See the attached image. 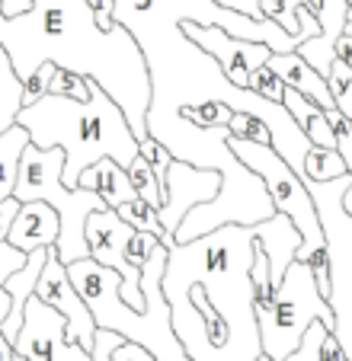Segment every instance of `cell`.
Masks as SVG:
<instances>
[{
	"instance_id": "obj_45",
	"label": "cell",
	"mask_w": 352,
	"mask_h": 361,
	"mask_svg": "<svg viewBox=\"0 0 352 361\" xmlns=\"http://www.w3.org/2000/svg\"><path fill=\"white\" fill-rule=\"evenodd\" d=\"M141 361H157V358H154V355L148 352V348H144V358H141Z\"/></svg>"
},
{
	"instance_id": "obj_11",
	"label": "cell",
	"mask_w": 352,
	"mask_h": 361,
	"mask_svg": "<svg viewBox=\"0 0 352 361\" xmlns=\"http://www.w3.org/2000/svg\"><path fill=\"white\" fill-rule=\"evenodd\" d=\"M183 32L189 35L196 45H202L221 71L230 77V83L247 87L250 74L257 68H263L272 58V48L263 42H250V39H237V35L224 32L221 26H199V23H183Z\"/></svg>"
},
{
	"instance_id": "obj_36",
	"label": "cell",
	"mask_w": 352,
	"mask_h": 361,
	"mask_svg": "<svg viewBox=\"0 0 352 361\" xmlns=\"http://www.w3.org/2000/svg\"><path fill=\"white\" fill-rule=\"evenodd\" d=\"M20 208H23V202L16 195H10V198H4V202H0V240L10 237V227H13Z\"/></svg>"
},
{
	"instance_id": "obj_30",
	"label": "cell",
	"mask_w": 352,
	"mask_h": 361,
	"mask_svg": "<svg viewBox=\"0 0 352 361\" xmlns=\"http://www.w3.org/2000/svg\"><path fill=\"white\" fill-rule=\"evenodd\" d=\"M305 135L311 137L314 147H327V150H336V128H333V122L327 118V109H317L311 118L305 122Z\"/></svg>"
},
{
	"instance_id": "obj_42",
	"label": "cell",
	"mask_w": 352,
	"mask_h": 361,
	"mask_svg": "<svg viewBox=\"0 0 352 361\" xmlns=\"http://www.w3.org/2000/svg\"><path fill=\"white\" fill-rule=\"evenodd\" d=\"M16 358V348H13V342L7 339V336L0 333V361H13Z\"/></svg>"
},
{
	"instance_id": "obj_23",
	"label": "cell",
	"mask_w": 352,
	"mask_h": 361,
	"mask_svg": "<svg viewBox=\"0 0 352 361\" xmlns=\"http://www.w3.org/2000/svg\"><path fill=\"white\" fill-rule=\"evenodd\" d=\"M301 4H305V0H259V10H263L266 20L278 23L285 32L298 35L301 42H307V32H305V26H301V20H298Z\"/></svg>"
},
{
	"instance_id": "obj_44",
	"label": "cell",
	"mask_w": 352,
	"mask_h": 361,
	"mask_svg": "<svg viewBox=\"0 0 352 361\" xmlns=\"http://www.w3.org/2000/svg\"><path fill=\"white\" fill-rule=\"evenodd\" d=\"M343 204H346V212L352 214V185H349V189H346V195H343Z\"/></svg>"
},
{
	"instance_id": "obj_2",
	"label": "cell",
	"mask_w": 352,
	"mask_h": 361,
	"mask_svg": "<svg viewBox=\"0 0 352 361\" xmlns=\"http://www.w3.org/2000/svg\"><path fill=\"white\" fill-rule=\"evenodd\" d=\"M257 233L224 224L192 243H173L163 272L173 333L192 361H257L263 355L250 266Z\"/></svg>"
},
{
	"instance_id": "obj_33",
	"label": "cell",
	"mask_w": 352,
	"mask_h": 361,
	"mask_svg": "<svg viewBox=\"0 0 352 361\" xmlns=\"http://www.w3.org/2000/svg\"><path fill=\"white\" fill-rule=\"evenodd\" d=\"M26 259H29V252L16 250L10 240H0V288L10 281V275L26 266Z\"/></svg>"
},
{
	"instance_id": "obj_43",
	"label": "cell",
	"mask_w": 352,
	"mask_h": 361,
	"mask_svg": "<svg viewBox=\"0 0 352 361\" xmlns=\"http://www.w3.org/2000/svg\"><path fill=\"white\" fill-rule=\"evenodd\" d=\"M7 314H10V294L7 288H0V323L7 320Z\"/></svg>"
},
{
	"instance_id": "obj_10",
	"label": "cell",
	"mask_w": 352,
	"mask_h": 361,
	"mask_svg": "<svg viewBox=\"0 0 352 361\" xmlns=\"http://www.w3.org/2000/svg\"><path fill=\"white\" fill-rule=\"evenodd\" d=\"M35 298H42L48 307H54L58 314L68 320V336L74 342H81L87 352H93V342H96V320H93V310L87 307L83 294L77 291L74 279H71L68 266L58 259V250L48 252L45 269L39 275V285H35Z\"/></svg>"
},
{
	"instance_id": "obj_29",
	"label": "cell",
	"mask_w": 352,
	"mask_h": 361,
	"mask_svg": "<svg viewBox=\"0 0 352 361\" xmlns=\"http://www.w3.org/2000/svg\"><path fill=\"white\" fill-rule=\"evenodd\" d=\"M230 135L247 137V141H257V144H272V131L266 122H259L257 116H247V112H234V118L228 122Z\"/></svg>"
},
{
	"instance_id": "obj_9",
	"label": "cell",
	"mask_w": 352,
	"mask_h": 361,
	"mask_svg": "<svg viewBox=\"0 0 352 361\" xmlns=\"http://www.w3.org/2000/svg\"><path fill=\"white\" fill-rule=\"evenodd\" d=\"M135 233V227L129 221L119 218L115 208H100L87 218V246L100 266H109L122 275V300L135 310H144V288H141V269H135L125 259L129 240Z\"/></svg>"
},
{
	"instance_id": "obj_47",
	"label": "cell",
	"mask_w": 352,
	"mask_h": 361,
	"mask_svg": "<svg viewBox=\"0 0 352 361\" xmlns=\"http://www.w3.org/2000/svg\"><path fill=\"white\" fill-rule=\"evenodd\" d=\"M346 4H349V23H352V0H346Z\"/></svg>"
},
{
	"instance_id": "obj_46",
	"label": "cell",
	"mask_w": 352,
	"mask_h": 361,
	"mask_svg": "<svg viewBox=\"0 0 352 361\" xmlns=\"http://www.w3.org/2000/svg\"><path fill=\"white\" fill-rule=\"evenodd\" d=\"M257 361H276V358H272V355H266V352H263V355H259Z\"/></svg>"
},
{
	"instance_id": "obj_21",
	"label": "cell",
	"mask_w": 352,
	"mask_h": 361,
	"mask_svg": "<svg viewBox=\"0 0 352 361\" xmlns=\"http://www.w3.org/2000/svg\"><path fill=\"white\" fill-rule=\"evenodd\" d=\"M343 173H352V170L339 150H327V147L307 150V157H305V179L307 183H330V179H339Z\"/></svg>"
},
{
	"instance_id": "obj_5",
	"label": "cell",
	"mask_w": 352,
	"mask_h": 361,
	"mask_svg": "<svg viewBox=\"0 0 352 361\" xmlns=\"http://www.w3.org/2000/svg\"><path fill=\"white\" fill-rule=\"evenodd\" d=\"M20 202H48L61 218V237L54 243L58 259L64 266L77 259H87V218L100 208H109L93 189H68L64 185V150L61 147H35L29 144L23 154L16 192Z\"/></svg>"
},
{
	"instance_id": "obj_34",
	"label": "cell",
	"mask_w": 352,
	"mask_h": 361,
	"mask_svg": "<svg viewBox=\"0 0 352 361\" xmlns=\"http://www.w3.org/2000/svg\"><path fill=\"white\" fill-rule=\"evenodd\" d=\"M333 314H336V326H333V336L339 339V345L346 348V355H349V361H352V304L336 307Z\"/></svg>"
},
{
	"instance_id": "obj_13",
	"label": "cell",
	"mask_w": 352,
	"mask_h": 361,
	"mask_svg": "<svg viewBox=\"0 0 352 361\" xmlns=\"http://www.w3.org/2000/svg\"><path fill=\"white\" fill-rule=\"evenodd\" d=\"M253 233H257V246L269 256V269H272V281H276V288L282 285L285 272H288V266L295 262V256H298L301 250V233L298 227L291 224L288 214L276 212L269 221H259V224H253Z\"/></svg>"
},
{
	"instance_id": "obj_40",
	"label": "cell",
	"mask_w": 352,
	"mask_h": 361,
	"mask_svg": "<svg viewBox=\"0 0 352 361\" xmlns=\"http://www.w3.org/2000/svg\"><path fill=\"white\" fill-rule=\"evenodd\" d=\"M33 7V0H0V16H20Z\"/></svg>"
},
{
	"instance_id": "obj_15",
	"label": "cell",
	"mask_w": 352,
	"mask_h": 361,
	"mask_svg": "<svg viewBox=\"0 0 352 361\" xmlns=\"http://www.w3.org/2000/svg\"><path fill=\"white\" fill-rule=\"evenodd\" d=\"M52 250L54 246H39V250H33L29 252V259H26V266H23L20 272L10 275V281L4 285L7 288V294H10V314H7V320L0 323V333L7 336L10 342H16V336H20L23 317H26V304H29V298L35 294L39 275H42V269H45V259H48V252Z\"/></svg>"
},
{
	"instance_id": "obj_20",
	"label": "cell",
	"mask_w": 352,
	"mask_h": 361,
	"mask_svg": "<svg viewBox=\"0 0 352 361\" xmlns=\"http://www.w3.org/2000/svg\"><path fill=\"white\" fill-rule=\"evenodd\" d=\"M115 212H119V218H122V221H129V224L135 227V231H148V233H154V237L160 240V243L167 246V250L176 243L173 233H167V227L160 224V212H157L154 204L144 202V198H131V202L119 204Z\"/></svg>"
},
{
	"instance_id": "obj_28",
	"label": "cell",
	"mask_w": 352,
	"mask_h": 361,
	"mask_svg": "<svg viewBox=\"0 0 352 361\" xmlns=\"http://www.w3.org/2000/svg\"><path fill=\"white\" fill-rule=\"evenodd\" d=\"M247 90H253V93L266 96V99H272V102H282V96H285V80L269 68V64H263V68H257V71L250 74V80H247Z\"/></svg>"
},
{
	"instance_id": "obj_41",
	"label": "cell",
	"mask_w": 352,
	"mask_h": 361,
	"mask_svg": "<svg viewBox=\"0 0 352 361\" xmlns=\"http://www.w3.org/2000/svg\"><path fill=\"white\" fill-rule=\"evenodd\" d=\"M336 58H343V61L352 68V35H349V32L339 35V42H336Z\"/></svg>"
},
{
	"instance_id": "obj_8",
	"label": "cell",
	"mask_w": 352,
	"mask_h": 361,
	"mask_svg": "<svg viewBox=\"0 0 352 361\" xmlns=\"http://www.w3.org/2000/svg\"><path fill=\"white\" fill-rule=\"evenodd\" d=\"M13 348L26 361H93V352L68 336V320L35 294L26 304L23 329Z\"/></svg>"
},
{
	"instance_id": "obj_38",
	"label": "cell",
	"mask_w": 352,
	"mask_h": 361,
	"mask_svg": "<svg viewBox=\"0 0 352 361\" xmlns=\"http://www.w3.org/2000/svg\"><path fill=\"white\" fill-rule=\"evenodd\" d=\"M215 4H221L228 10H237V13H247L253 20H266L263 10H259V0H215Z\"/></svg>"
},
{
	"instance_id": "obj_17",
	"label": "cell",
	"mask_w": 352,
	"mask_h": 361,
	"mask_svg": "<svg viewBox=\"0 0 352 361\" xmlns=\"http://www.w3.org/2000/svg\"><path fill=\"white\" fill-rule=\"evenodd\" d=\"M81 185L83 189H93L109 208H119V204L138 198L129 170L112 157H102V160H96L93 166H87V170L81 173Z\"/></svg>"
},
{
	"instance_id": "obj_35",
	"label": "cell",
	"mask_w": 352,
	"mask_h": 361,
	"mask_svg": "<svg viewBox=\"0 0 352 361\" xmlns=\"http://www.w3.org/2000/svg\"><path fill=\"white\" fill-rule=\"evenodd\" d=\"M125 342V336L112 333V329H96V342H93V361H112V352Z\"/></svg>"
},
{
	"instance_id": "obj_1",
	"label": "cell",
	"mask_w": 352,
	"mask_h": 361,
	"mask_svg": "<svg viewBox=\"0 0 352 361\" xmlns=\"http://www.w3.org/2000/svg\"><path fill=\"white\" fill-rule=\"evenodd\" d=\"M115 23H122L135 35L148 61L151 87H154L148 122L180 116L183 106L221 99L234 112L257 116L259 122L269 125L272 147L278 150V157H285L291 170L305 176V157L314 147L305 128L291 118L282 102H272L253 90L230 83L221 64L183 32V23L221 26L237 39L263 42L272 51H298V35L285 32L272 20H253L247 13L228 10L215 0H115Z\"/></svg>"
},
{
	"instance_id": "obj_37",
	"label": "cell",
	"mask_w": 352,
	"mask_h": 361,
	"mask_svg": "<svg viewBox=\"0 0 352 361\" xmlns=\"http://www.w3.org/2000/svg\"><path fill=\"white\" fill-rule=\"evenodd\" d=\"M93 7V16L102 29H112L115 26V0H87Z\"/></svg>"
},
{
	"instance_id": "obj_25",
	"label": "cell",
	"mask_w": 352,
	"mask_h": 361,
	"mask_svg": "<svg viewBox=\"0 0 352 361\" xmlns=\"http://www.w3.org/2000/svg\"><path fill=\"white\" fill-rule=\"evenodd\" d=\"M327 83H330L336 109H343L346 116L352 118V68L343 61V58L333 61V71H330V77H327Z\"/></svg>"
},
{
	"instance_id": "obj_39",
	"label": "cell",
	"mask_w": 352,
	"mask_h": 361,
	"mask_svg": "<svg viewBox=\"0 0 352 361\" xmlns=\"http://www.w3.org/2000/svg\"><path fill=\"white\" fill-rule=\"evenodd\" d=\"M320 361H349V355H346V348L339 345L336 336H327L324 339V348H320Z\"/></svg>"
},
{
	"instance_id": "obj_24",
	"label": "cell",
	"mask_w": 352,
	"mask_h": 361,
	"mask_svg": "<svg viewBox=\"0 0 352 361\" xmlns=\"http://www.w3.org/2000/svg\"><path fill=\"white\" fill-rule=\"evenodd\" d=\"M129 176H131V185H135L138 198H144V202L154 204L157 212H160V208H163V189H160V183H157V176H154V170H151V164L141 157V150H138L135 164L129 166Z\"/></svg>"
},
{
	"instance_id": "obj_3",
	"label": "cell",
	"mask_w": 352,
	"mask_h": 361,
	"mask_svg": "<svg viewBox=\"0 0 352 361\" xmlns=\"http://www.w3.org/2000/svg\"><path fill=\"white\" fill-rule=\"evenodd\" d=\"M0 45L20 80H29L45 61L96 80L122 106L138 141L148 137L154 87L144 51L122 23L102 29L87 0H33L26 13L0 16Z\"/></svg>"
},
{
	"instance_id": "obj_31",
	"label": "cell",
	"mask_w": 352,
	"mask_h": 361,
	"mask_svg": "<svg viewBox=\"0 0 352 361\" xmlns=\"http://www.w3.org/2000/svg\"><path fill=\"white\" fill-rule=\"evenodd\" d=\"M54 71H58V64L45 61L42 68H35V74L29 80H23V106H33L35 99H42L48 93V83H52Z\"/></svg>"
},
{
	"instance_id": "obj_26",
	"label": "cell",
	"mask_w": 352,
	"mask_h": 361,
	"mask_svg": "<svg viewBox=\"0 0 352 361\" xmlns=\"http://www.w3.org/2000/svg\"><path fill=\"white\" fill-rule=\"evenodd\" d=\"M48 93L54 96H68V99H90V77L77 74V71H64L58 68L52 77V83H48Z\"/></svg>"
},
{
	"instance_id": "obj_14",
	"label": "cell",
	"mask_w": 352,
	"mask_h": 361,
	"mask_svg": "<svg viewBox=\"0 0 352 361\" xmlns=\"http://www.w3.org/2000/svg\"><path fill=\"white\" fill-rule=\"evenodd\" d=\"M61 237V218L48 202H23L13 227H10V243L23 252H33L39 246H54Z\"/></svg>"
},
{
	"instance_id": "obj_6",
	"label": "cell",
	"mask_w": 352,
	"mask_h": 361,
	"mask_svg": "<svg viewBox=\"0 0 352 361\" xmlns=\"http://www.w3.org/2000/svg\"><path fill=\"white\" fill-rule=\"evenodd\" d=\"M259 336H263V352L272 355L276 361H285L295 348L301 345L307 326L314 320H324L327 326H336V314H333L330 300L317 291V281L307 262L295 259L285 272L282 285L276 291V304L269 314L257 317Z\"/></svg>"
},
{
	"instance_id": "obj_7",
	"label": "cell",
	"mask_w": 352,
	"mask_h": 361,
	"mask_svg": "<svg viewBox=\"0 0 352 361\" xmlns=\"http://www.w3.org/2000/svg\"><path fill=\"white\" fill-rule=\"evenodd\" d=\"M228 144L253 173L263 176L276 212L288 214L291 224L298 227L305 243H301L295 259L307 262L311 252L324 250L327 237H324V227H320V214H317V204H314V195H311V189H307V179L291 170V166L285 164V157H278V150L272 147V144H257V141H247V137H237V135H230Z\"/></svg>"
},
{
	"instance_id": "obj_12",
	"label": "cell",
	"mask_w": 352,
	"mask_h": 361,
	"mask_svg": "<svg viewBox=\"0 0 352 361\" xmlns=\"http://www.w3.org/2000/svg\"><path fill=\"white\" fill-rule=\"evenodd\" d=\"M221 192V173L202 170L186 160H173L167 173V189H163V208H160V224L167 233H176V227L183 224V218L199 208V204L211 202Z\"/></svg>"
},
{
	"instance_id": "obj_4",
	"label": "cell",
	"mask_w": 352,
	"mask_h": 361,
	"mask_svg": "<svg viewBox=\"0 0 352 361\" xmlns=\"http://www.w3.org/2000/svg\"><path fill=\"white\" fill-rule=\"evenodd\" d=\"M16 122L29 131L35 147L64 150V185L77 189L81 173L96 160L112 157L129 170L135 164L141 141L135 137L122 106L96 80H90V99L45 93L33 106H23Z\"/></svg>"
},
{
	"instance_id": "obj_32",
	"label": "cell",
	"mask_w": 352,
	"mask_h": 361,
	"mask_svg": "<svg viewBox=\"0 0 352 361\" xmlns=\"http://www.w3.org/2000/svg\"><path fill=\"white\" fill-rule=\"evenodd\" d=\"M160 246V240L154 237V233H148V231H135L131 233V240H129V250H125V259L131 262L135 269H141L144 262H148V256Z\"/></svg>"
},
{
	"instance_id": "obj_16",
	"label": "cell",
	"mask_w": 352,
	"mask_h": 361,
	"mask_svg": "<svg viewBox=\"0 0 352 361\" xmlns=\"http://www.w3.org/2000/svg\"><path fill=\"white\" fill-rule=\"evenodd\" d=\"M266 64L282 77L285 87L305 93L307 99L317 102L320 109H333V106H336V102H333V93H330V83H327L324 77H320L317 71L298 55V51H272V58Z\"/></svg>"
},
{
	"instance_id": "obj_27",
	"label": "cell",
	"mask_w": 352,
	"mask_h": 361,
	"mask_svg": "<svg viewBox=\"0 0 352 361\" xmlns=\"http://www.w3.org/2000/svg\"><path fill=\"white\" fill-rule=\"evenodd\" d=\"M333 329L327 326L324 320H314L311 326H307L305 339H301V345L295 348V352L288 355L285 361H320V348H324V339L330 336Z\"/></svg>"
},
{
	"instance_id": "obj_18",
	"label": "cell",
	"mask_w": 352,
	"mask_h": 361,
	"mask_svg": "<svg viewBox=\"0 0 352 361\" xmlns=\"http://www.w3.org/2000/svg\"><path fill=\"white\" fill-rule=\"evenodd\" d=\"M29 144H33V137H29V131L23 128L20 122H13L4 135H0V202L16 192L23 154H26Z\"/></svg>"
},
{
	"instance_id": "obj_19",
	"label": "cell",
	"mask_w": 352,
	"mask_h": 361,
	"mask_svg": "<svg viewBox=\"0 0 352 361\" xmlns=\"http://www.w3.org/2000/svg\"><path fill=\"white\" fill-rule=\"evenodd\" d=\"M23 109V80L10 61L7 48L0 45V135L16 122Z\"/></svg>"
},
{
	"instance_id": "obj_22",
	"label": "cell",
	"mask_w": 352,
	"mask_h": 361,
	"mask_svg": "<svg viewBox=\"0 0 352 361\" xmlns=\"http://www.w3.org/2000/svg\"><path fill=\"white\" fill-rule=\"evenodd\" d=\"M180 116L186 122L199 125V128H228V122L234 118V109L221 99H209V102H196V106H183Z\"/></svg>"
}]
</instances>
